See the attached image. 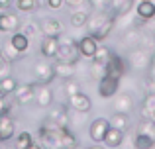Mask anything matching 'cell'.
<instances>
[{
	"label": "cell",
	"instance_id": "cell-1",
	"mask_svg": "<svg viewBox=\"0 0 155 149\" xmlns=\"http://www.w3.org/2000/svg\"><path fill=\"white\" fill-rule=\"evenodd\" d=\"M39 143L43 149H75L79 147V139L69 126H59L45 118V122L38 130Z\"/></svg>",
	"mask_w": 155,
	"mask_h": 149
},
{
	"label": "cell",
	"instance_id": "cell-2",
	"mask_svg": "<svg viewBox=\"0 0 155 149\" xmlns=\"http://www.w3.org/2000/svg\"><path fill=\"white\" fill-rule=\"evenodd\" d=\"M79 49H77V41L67 35H59V49H57L55 61H65V63H79Z\"/></svg>",
	"mask_w": 155,
	"mask_h": 149
},
{
	"label": "cell",
	"instance_id": "cell-3",
	"mask_svg": "<svg viewBox=\"0 0 155 149\" xmlns=\"http://www.w3.org/2000/svg\"><path fill=\"white\" fill-rule=\"evenodd\" d=\"M128 65H130V69H134V71H149V65H151V51H147L141 45L132 47V53H130V57H128Z\"/></svg>",
	"mask_w": 155,
	"mask_h": 149
},
{
	"label": "cell",
	"instance_id": "cell-4",
	"mask_svg": "<svg viewBox=\"0 0 155 149\" xmlns=\"http://www.w3.org/2000/svg\"><path fill=\"white\" fill-rule=\"evenodd\" d=\"M126 73H128V61H126L122 55L112 53L106 63V75L110 76H116V79H122Z\"/></svg>",
	"mask_w": 155,
	"mask_h": 149
},
{
	"label": "cell",
	"instance_id": "cell-5",
	"mask_svg": "<svg viewBox=\"0 0 155 149\" xmlns=\"http://www.w3.org/2000/svg\"><path fill=\"white\" fill-rule=\"evenodd\" d=\"M110 128V120L106 118H94L88 126V138L92 139L94 143H102L106 138V131Z\"/></svg>",
	"mask_w": 155,
	"mask_h": 149
},
{
	"label": "cell",
	"instance_id": "cell-6",
	"mask_svg": "<svg viewBox=\"0 0 155 149\" xmlns=\"http://www.w3.org/2000/svg\"><path fill=\"white\" fill-rule=\"evenodd\" d=\"M77 49H79V55H81L83 59L91 61V59L94 57L96 49H98V41H96V39L92 37L91 34H87L84 37H81L79 41H77Z\"/></svg>",
	"mask_w": 155,
	"mask_h": 149
},
{
	"label": "cell",
	"instance_id": "cell-7",
	"mask_svg": "<svg viewBox=\"0 0 155 149\" xmlns=\"http://www.w3.org/2000/svg\"><path fill=\"white\" fill-rule=\"evenodd\" d=\"M34 76L39 84H49L55 80V71H53V65L51 63H45V61H38L34 65Z\"/></svg>",
	"mask_w": 155,
	"mask_h": 149
},
{
	"label": "cell",
	"instance_id": "cell-8",
	"mask_svg": "<svg viewBox=\"0 0 155 149\" xmlns=\"http://www.w3.org/2000/svg\"><path fill=\"white\" fill-rule=\"evenodd\" d=\"M118 88H120V79L116 76L104 75L102 79H98V94L102 98H112L114 94H118Z\"/></svg>",
	"mask_w": 155,
	"mask_h": 149
},
{
	"label": "cell",
	"instance_id": "cell-9",
	"mask_svg": "<svg viewBox=\"0 0 155 149\" xmlns=\"http://www.w3.org/2000/svg\"><path fill=\"white\" fill-rule=\"evenodd\" d=\"M34 102L38 104L39 108H49L53 104V90L49 84H39L35 83L34 88Z\"/></svg>",
	"mask_w": 155,
	"mask_h": 149
},
{
	"label": "cell",
	"instance_id": "cell-10",
	"mask_svg": "<svg viewBox=\"0 0 155 149\" xmlns=\"http://www.w3.org/2000/svg\"><path fill=\"white\" fill-rule=\"evenodd\" d=\"M67 100H69V106H71L75 112H81V114L91 112V108H92L91 96L84 94L83 90H81V92H75V94H71V96H67Z\"/></svg>",
	"mask_w": 155,
	"mask_h": 149
},
{
	"label": "cell",
	"instance_id": "cell-11",
	"mask_svg": "<svg viewBox=\"0 0 155 149\" xmlns=\"http://www.w3.org/2000/svg\"><path fill=\"white\" fill-rule=\"evenodd\" d=\"M16 30H20V18L14 12L2 10L0 12V34H14Z\"/></svg>",
	"mask_w": 155,
	"mask_h": 149
},
{
	"label": "cell",
	"instance_id": "cell-12",
	"mask_svg": "<svg viewBox=\"0 0 155 149\" xmlns=\"http://www.w3.org/2000/svg\"><path fill=\"white\" fill-rule=\"evenodd\" d=\"M34 88L35 83H26V84H18L14 90V98L18 106H28L30 102H34Z\"/></svg>",
	"mask_w": 155,
	"mask_h": 149
},
{
	"label": "cell",
	"instance_id": "cell-13",
	"mask_svg": "<svg viewBox=\"0 0 155 149\" xmlns=\"http://www.w3.org/2000/svg\"><path fill=\"white\" fill-rule=\"evenodd\" d=\"M47 120L59 124V126H69L71 124V116H69L65 104H51L49 112H47Z\"/></svg>",
	"mask_w": 155,
	"mask_h": 149
},
{
	"label": "cell",
	"instance_id": "cell-14",
	"mask_svg": "<svg viewBox=\"0 0 155 149\" xmlns=\"http://www.w3.org/2000/svg\"><path fill=\"white\" fill-rule=\"evenodd\" d=\"M39 28H41V34L49 35V37H59V35L63 34V30H65L63 24H61L57 18H51V16L39 20Z\"/></svg>",
	"mask_w": 155,
	"mask_h": 149
},
{
	"label": "cell",
	"instance_id": "cell-15",
	"mask_svg": "<svg viewBox=\"0 0 155 149\" xmlns=\"http://www.w3.org/2000/svg\"><path fill=\"white\" fill-rule=\"evenodd\" d=\"M16 135V120L10 114L0 116V143L10 141Z\"/></svg>",
	"mask_w": 155,
	"mask_h": 149
},
{
	"label": "cell",
	"instance_id": "cell-16",
	"mask_svg": "<svg viewBox=\"0 0 155 149\" xmlns=\"http://www.w3.org/2000/svg\"><path fill=\"white\" fill-rule=\"evenodd\" d=\"M114 112H120V114H132L134 112V98L130 94H126V92H122V94H114Z\"/></svg>",
	"mask_w": 155,
	"mask_h": 149
},
{
	"label": "cell",
	"instance_id": "cell-17",
	"mask_svg": "<svg viewBox=\"0 0 155 149\" xmlns=\"http://www.w3.org/2000/svg\"><path fill=\"white\" fill-rule=\"evenodd\" d=\"M77 65L79 63H65V61H55L53 71H55V79H73L77 75Z\"/></svg>",
	"mask_w": 155,
	"mask_h": 149
},
{
	"label": "cell",
	"instance_id": "cell-18",
	"mask_svg": "<svg viewBox=\"0 0 155 149\" xmlns=\"http://www.w3.org/2000/svg\"><path fill=\"white\" fill-rule=\"evenodd\" d=\"M134 10H136V16L141 22H147V20L155 18V2L153 0H140Z\"/></svg>",
	"mask_w": 155,
	"mask_h": 149
},
{
	"label": "cell",
	"instance_id": "cell-19",
	"mask_svg": "<svg viewBox=\"0 0 155 149\" xmlns=\"http://www.w3.org/2000/svg\"><path fill=\"white\" fill-rule=\"evenodd\" d=\"M141 37H143V30H140L137 26H132L128 28V30H124V37H122V41H124L126 47H137L141 43Z\"/></svg>",
	"mask_w": 155,
	"mask_h": 149
},
{
	"label": "cell",
	"instance_id": "cell-20",
	"mask_svg": "<svg viewBox=\"0 0 155 149\" xmlns=\"http://www.w3.org/2000/svg\"><path fill=\"white\" fill-rule=\"evenodd\" d=\"M57 49H59V37H49V35H45L41 45H39V53L45 59H55Z\"/></svg>",
	"mask_w": 155,
	"mask_h": 149
},
{
	"label": "cell",
	"instance_id": "cell-21",
	"mask_svg": "<svg viewBox=\"0 0 155 149\" xmlns=\"http://www.w3.org/2000/svg\"><path fill=\"white\" fill-rule=\"evenodd\" d=\"M110 18V14H106V10H94L87 20V26H88V34H94L100 26Z\"/></svg>",
	"mask_w": 155,
	"mask_h": 149
},
{
	"label": "cell",
	"instance_id": "cell-22",
	"mask_svg": "<svg viewBox=\"0 0 155 149\" xmlns=\"http://www.w3.org/2000/svg\"><path fill=\"white\" fill-rule=\"evenodd\" d=\"M114 28H116V16H114V14H110V18L106 20L102 26H100L98 30L94 31V34H91V35L96 39V41H104V39L108 37L110 34H112V30H114Z\"/></svg>",
	"mask_w": 155,
	"mask_h": 149
},
{
	"label": "cell",
	"instance_id": "cell-23",
	"mask_svg": "<svg viewBox=\"0 0 155 149\" xmlns=\"http://www.w3.org/2000/svg\"><path fill=\"white\" fill-rule=\"evenodd\" d=\"M10 43H12V45H14L18 51H20V53L24 55L28 49H30V43H31V39L28 37V35H24L22 31H18V30H16L14 34H12V37H10Z\"/></svg>",
	"mask_w": 155,
	"mask_h": 149
},
{
	"label": "cell",
	"instance_id": "cell-24",
	"mask_svg": "<svg viewBox=\"0 0 155 149\" xmlns=\"http://www.w3.org/2000/svg\"><path fill=\"white\" fill-rule=\"evenodd\" d=\"M124 134H126V131H122V130H118V128H112V126H110L108 131H106V138H104L102 143H106V147H120Z\"/></svg>",
	"mask_w": 155,
	"mask_h": 149
},
{
	"label": "cell",
	"instance_id": "cell-25",
	"mask_svg": "<svg viewBox=\"0 0 155 149\" xmlns=\"http://www.w3.org/2000/svg\"><path fill=\"white\" fill-rule=\"evenodd\" d=\"M110 10H112L114 16H120L124 14V12L132 10L134 8V0H110Z\"/></svg>",
	"mask_w": 155,
	"mask_h": 149
},
{
	"label": "cell",
	"instance_id": "cell-26",
	"mask_svg": "<svg viewBox=\"0 0 155 149\" xmlns=\"http://www.w3.org/2000/svg\"><path fill=\"white\" fill-rule=\"evenodd\" d=\"M153 110H155V94H145L143 102H141V108H140L141 120H149Z\"/></svg>",
	"mask_w": 155,
	"mask_h": 149
},
{
	"label": "cell",
	"instance_id": "cell-27",
	"mask_svg": "<svg viewBox=\"0 0 155 149\" xmlns=\"http://www.w3.org/2000/svg\"><path fill=\"white\" fill-rule=\"evenodd\" d=\"M0 53H2V55H4V57H6L10 63L18 61V59L22 57V53H20V51L16 49V47L12 45V43H10V39H8V41H4L2 45H0Z\"/></svg>",
	"mask_w": 155,
	"mask_h": 149
},
{
	"label": "cell",
	"instance_id": "cell-28",
	"mask_svg": "<svg viewBox=\"0 0 155 149\" xmlns=\"http://www.w3.org/2000/svg\"><path fill=\"white\" fill-rule=\"evenodd\" d=\"M14 2H16V10L22 12V14H34L39 8L38 0H14Z\"/></svg>",
	"mask_w": 155,
	"mask_h": 149
},
{
	"label": "cell",
	"instance_id": "cell-29",
	"mask_svg": "<svg viewBox=\"0 0 155 149\" xmlns=\"http://www.w3.org/2000/svg\"><path fill=\"white\" fill-rule=\"evenodd\" d=\"M34 143V135L30 131H20L18 135H14V149H28Z\"/></svg>",
	"mask_w": 155,
	"mask_h": 149
},
{
	"label": "cell",
	"instance_id": "cell-30",
	"mask_svg": "<svg viewBox=\"0 0 155 149\" xmlns=\"http://www.w3.org/2000/svg\"><path fill=\"white\" fill-rule=\"evenodd\" d=\"M110 126L118 128V130H122V131H128L130 130V118H128V114H120V112H116V114L110 118Z\"/></svg>",
	"mask_w": 155,
	"mask_h": 149
},
{
	"label": "cell",
	"instance_id": "cell-31",
	"mask_svg": "<svg viewBox=\"0 0 155 149\" xmlns=\"http://www.w3.org/2000/svg\"><path fill=\"white\" fill-rule=\"evenodd\" d=\"M134 143H136V149H153L155 139L149 138V135H145V134L136 131V134H134Z\"/></svg>",
	"mask_w": 155,
	"mask_h": 149
},
{
	"label": "cell",
	"instance_id": "cell-32",
	"mask_svg": "<svg viewBox=\"0 0 155 149\" xmlns=\"http://www.w3.org/2000/svg\"><path fill=\"white\" fill-rule=\"evenodd\" d=\"M87 20H88V12H84V10H75L69 16V22H71L73 28H84Z\"/></svg>",
	"mask_w": 155,
	"mask_h": 149
},
{
	"label": "cell",
	"instance_id": "cell-33",
	"mask_svg": "<svg viewBox=\"0 0 155 149\" xmlns=\"http://www.w3.org/2000/svg\"><path fill=\"white\" fill-rule=\"evenodd\" d=\"M20 31H22L24 35H28L30 39L38 37L39 34H41V28H39V24L35 22H26V24H20Z\"/></svg>",
	"mask_w": 155,
	"mask_h": 149
},
{
	"label": "cell",
	"instance_id": "cell-34",
	"mask_svg": "<svg viewBox=\"0 0 155 149\" xmlns=\"http://www.w3.org/2000/svg\"><path fill=\"white\" fill-rule=\"evenodd\" d=\"M0 86H2V90H4V94H14V90H16V86H18V80L14 79L12 75H8V76H4V79H0Z\"/></svg>",
	"mask_w": 155,
	"mask_h": 149
},
{
	"label": "cell",
	"instance_id": "cell-35",
	"mask_svg": "<svg viewBox=\"0 0 155 149\" xmlns=\"http://www.w3.org/2000/svg\"><path fill=\"white\" fill-rule=\"evenodd\" d=\"M136 131H140V134H145V135H149V138L155 139V122H151V120H141V122L137 124Z\"/></svg>",
	"mask_w": 155,
	"mask_h": 149
},
{
	"label": "cell",
	"instance_id": "cell-36",
	"mask_svg": "<svg viewBox=\"0 0 155 149\" xmlns=\"http://www.w3.org/2000/svg\"><path fill=\"white\" fill-rule=\"evenodd\" d=\"M10 71H12V63L8 61L2 53H0V79L8 76V75H10Z\"/></svg>",
	"mask_w": 155,
	"mask_h": 149
},
{
	"label": "cell",
	"instance_id": "cell-37",
	"mask_svg": "<svg viewBox=\"0 0 155 149\" xmlns=\"http://www.w3.org/2000/svg\"><path fill=\"white\" fill-rule=\"evenodd\" d=\"M75 92H81V84L73 79H67V83H65V94L71 96V94H75Z\"/></svg>",
	"mask_w": 155,
	"mask_h": 149
},
{
	"label": "cell",
	"instance_id": "cell-38",
	"mask_svg": "<svg viewBox=\"0 0 155 149\" xmlns=\"http://www.w3.org/2000/svg\"><path fill=\"white\" fill-rule=\"evenodd\" d=\"M120 147L122 149H136V143H134V134H124Z\"/></svg>",
	"mask_w": 155,
	"mask_h": 149
},
{
	"label": "cell",
	"instance_id": "cell-39",
	"mask_svg": "<svg viewBox=\"0 0 155 149\" xmlns=\"http://www.w3.org/2000/svg\"><path fill=\"white\" fill-rule=\"evenodd\" d=\"M143 90H145V94H155V79L153 76H145V80H143Z\"/></svg>",
	"mask_w": 155,
	"mask_h": 149
},
{
	"label": "cell",
	"instance_id": "cell-40",
	"mask_svg": "<svg viewBox=\"0 0 155 149\" xmlns=\"http://www.w3.org/2000/svg\"><path fill=\"white\" fill-rule=\"evenodd\" d=\"M91 6L94 10H106L110 6V0H91Z\"/></svg>",
	"mask_w": 155,
	"mask_h": 149
},
{
	"label": "cell",
	"instance_id": "cell-41",
	"mask_svg": "<svg viewBox=\"0 0 155 149\" xmlns=\"http://www.w3.org/2000/svg\"><path fill=\"white\" fill-rule=\"evenodd\" d=\"M10 110H12V104L6 100V96H4V98H0V116L10 114Z\"/></svg>",
	"mask_w": 155,
	"mask_h": 149
},
{
	"label": "cell",
	"instance_id": "cell-42",
	"mask_svg": "<svg viewBox=\"0 0 155 149\" xmlns=\"http://www.w3.org/2000/svg\"><path fill=\"white\" fill-rule=\"evenodd\" d=\"M45 4L51 10H61V8L65 6V0H45Z\"/></svg>",
	"mask_w": 155,
	"mask_h": 149
},
{
	"label": "cell",
	"instance_id": "cell-43",
	"mask_svg": "<svg viewBox=\"0 0 155 149\" xmlns=\"http://www.w3.org/2000/svg\"><path fill=\"white\" fill-rule=\"evenodd\" d=\"M12 6V0H0V10H8Z\"/></svg>",
	"mask_w": 155,
	"mask_h": 149
},
{
	"label": "cell",
	"instance_id": "cell-44",
	"mask_svg": "<svg viewBox=\"0 0 155 149\" xmlns=\"http://www.w3.org/2000/svg\"><path fill=\"white\" fill-rule=\"evenodd\" d=\"M28 149H43V145H41V143H39V141H38V143L34 141V143H31V145L28 147Z\"/></svg>",
	"mask_w": 155,
	"mask_h": 149
},
{
	"label": "cell",
	"instance_id": "cell-45",
	"mask_svg": "<svg viewBox=\"0 0 155 149\" xmlns=\"http://www.w3.org/2000/svg\"><path fill=\"white\" fill-rule=\"evenodd\" d=\"M65 4H67V6H77V4H81L79 0H65Z\"/></svg>",
	"mask_w": 155,
	"mask_h": 149
},
{
	"label": "cell",
	"instance_id": "cell-46",
	"mask_svg": "<svg viewBox=\"0 0 155 149\" xmlns=\"http://www.w3.org/2000/svg\"><path fill=\"white\" fill-rule=\"evenodd\" d=\"M87 149H106V147H102L100 143H94V145H91V147H87Z\"/></svg>",
	"mask_w": 155,
	"mask_h": 149
},
{
	"label": "cell",
	"instance_id": "cell-47",
	"mask_svg": "<svg viewBox=\"0 0 155 149\" xmlns=\"http://www.w3.org/2000/svg\"><path fill=\"white\" fill-rule=\"evenodd\" d=\"M149 120H151V122H155V110L151 112V116H149Z\"/></svg>",
	"mask_w": 155,
	"mask_h": 149
},
{
	"label": "cell",
	"instance_id": "cell-48",
	"mask_svg": "<svg viewBox=\"0 0 155 149\" xmlns=\"http://www.w3.org/2000/svg\"><path fill=\"white\" fill-rule=\"evenodd\" d=\"M4 96H6V94H4V90H2V86H0V98H4Z\"/></svg>",
	"mask_w": 155,
	"mask_h": 149
},
{
	"label": "cell",
	"instance_id": "cell-49",
	"mask_svg": "<svg viewBox=\"0 0 155 149\" xmlns=\"http://www.w3.org/2000/svg\"><path fill=\"white\" fill-rule=\"evenodd\" d=\"M38 2H39V6H41V4H43V2H45V0H38Z\"/></svg>",
	"mask_w": 155,
	"mask_h": 149
},
{
	"label": "cell",
	"instance_id": "cell-50",
	"mask_svg": "<svg viewBox=\"0 0 155 149\" xmlns=\"http://www.w3.org/2000/svg\"><path fill=\"white\" fill-rule=\"evenodd\" d=\"M79 2H87V0H79Z\"/></svg>",
	"mask_w": 155,
	"mask_h": 149
},
{
	"label": "cell",
	"instance_id": "cell-51",
	"mask_svg": "<svg viewBox=\"0 0 155 149\" xmlns=\"http://www.w3.org/2000/svg\"><path fill=\"white\" fill-rule=\"evenodd\" d=\"M0 12H2V10H0Z\"/></svg>",
	"mask_w": 155,
	"mask_h": 149
},
{
	"label": "cell",
	"instance_id": "cell-52",
	"mask_svg": "<svg viewBox=\"0 0 155 149\" xmlns=\"http://www.w3.org/2000/svg\"><path fill=\"white\" fill-rule=\"evenodd\" d=\"M75 149H77V147H75Z\"/></svg>",
	"mask_w": 155,
	"mask_h": 149
}]
</instances>
